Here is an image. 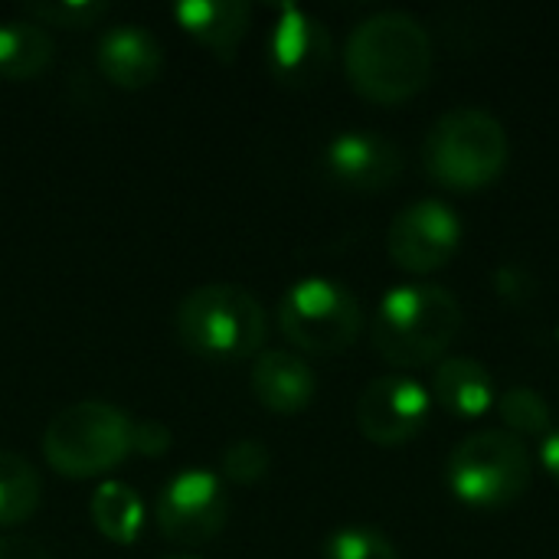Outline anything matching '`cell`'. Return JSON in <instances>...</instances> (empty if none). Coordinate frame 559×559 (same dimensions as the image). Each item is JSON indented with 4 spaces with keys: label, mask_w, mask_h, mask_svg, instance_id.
I'll use <instances>...</instances> for the list:
<instances>
[{
    "label": "cell",
    "mask_w": 559,
    "mask_h": 559,
    "mask_svg": "<svg viewBox=\"0 0 559 559\" xmlns=\"http://www.w3.org/2000/svg\"><path fill=\"white\" fill-rule=\"evenodd\" d=\"M350 85L380 105L413 98L432 75V36L406 10H380L360 20L344 46Z\"/></svg>",
    "instance_id": "1"
},
{
    "label": "cell",
    "mask_w": 559,
    "mask_h": 559,
    "mask_svg": "<svg viewBox=\"0 0 559 559\" xmlns=\"http://www.w3.org/2000/svg\"><path fill=\"white\" fill-rule=\"evenodd\" d=\"M462 328V305L442 285H396L373 314V347L393 367H426L439 360Z\"/></svg>",
    "instance_id": "2"
},
{
    "label": "cell",
    "mask_w": 559,
    "mask_h": 559,
    "mask_svg": "<svg viewBox=\"0 0 559 559\" xmlns=\"http://www.w3.org/2000/svg\"><path fill=\"white\" fill-rule=\"evenodd\" d=\"M511 157L504 124L485 108H452L436 118L423 141V164L429 177L449 190H481L501 177Z\"/></svg>",
    "instance_id": "3"
},
{
    "label": "cell",
    "mask_w": 559,
    "mask_h": 559,
    "mask_svg": "<svg viewBox=\"0 0 559 559\" xmlns=\"http://www.w3.org/2000/svg\"><path fill=\"white\" fill-rule=\"evenodd\" d=\"M177 337L197 357L216 364L246 360L265 341V308L242 285H200L177 305Z\"/></svg>",
    "instance_id": "4"
},
{
    "label": "cell",
    "mask_w": 559,
    "mask_h": 559,
    "mask_svg": "<svg viewBox=\"0 0 559 559\" xmlns=\"http://www.w3.org/2000/svg\"><path fill=\"white\" fill-rule=\"evenodd\" d=\"M131 432L134 419L124 409L105 400H79L49 419L43 455L66 478H92L131 452Z\"/></svg>",
    "instance_id": "5"
},
{
    "label": "cell",
    "mask_w": 559,
    "mask_h": 559,
    "mask_svg": "<svg viewBox=\"0 0 559 559\" xmlns=\"http://www.w3.org/2000/svg\"><path fill=\"white\" fill-rule=\"evenodd\" d=\"M445 478L462 504L508 508L527 491L534 478V459L524 439L514 432L481 429L452 449Z\"/></svg>",
    "instance_id": "6"
},
{
    "label": "cell",
    "mask_w": 559,
    "mask_h": 559,
    "mask_svg": "<svg viewBox=\"0 0 559 559\" xmlns=\"http://www.w3.org/2000/svg\"><path fill=\"white\" fill-rule=\"evenodd\" d=\"M278 324L285 337L308 354L347 350L364 324L360 301L354 292L328 275L298 278L278 301Z\"/></svg>",
    "instance_id": "7"
},
{
    "label": "cell",
    "mask_w": 559,
    "mask_h": 559,
    "mask_svg": "<svg viewBox=\"0 0 559 559\" xmlns=\"http://www.w3.org/2000/svg\"><path fill=\"white\" fill-rule=\"evenodd\" d=\"M229 518V498L219 475L206 468L177 472L157 498V527L167 540L197 547L223 531Z\"/></svg>",
    "instance_id": "8"
},
{
    "label": "cell",
    "mask_w": 559,
    "mask_h": 559,
    "mask_svg": "<svg viewBox=\"0 0 559 559\" xmlns=\"http://www.w3.org/2000/svg\"><path fill=\"white\" fill-rule=\"evenodd\" d=\"M386 246L400 269L416 275L436 272L462 246V216L445 200H416L393 216Z\"/></svg>",
    "instance_id": "9"
},
{
    "label": "cell",
    "mask_w": 559,
    "mask_h": 559,
    "mask_svg": "<svg viewBox=\"0 0 559 559\" xmlns=\"http://www.w3.org/2000/svg\"><path fill=\"white\" fill-rule=\"evenodd\" d=\"M429 409L432 396L419 380L406 373H386L370 380L357 396V426L373 445L393 449L426 429Z\"/></svg>",
    "instance_id": "10"
},
{
    "label": "cell",
    "mask_w": 559,
    "mask_h": 559,
    "mask_svg": "<svg viewBox=\"0 0 559 559\" xmlns=\"http://www.w3.org/2000/svg\"><path fill=\"white\" fill-rule=\"evenodd\" d=\"M269 66L285 85H314L331 66L328 26L314 13L285 3L269 39Z\"/></svg>",
    "instance_id": "11"
},
{
    "label": "cell",
    "mask_w": 559,
    "mask_h": 559,
    "mask_svg": "<svg viewBox=\"0 0 559 559\" xmlns=\"http://www.w3.org/2000/svg\"><path fill=\"white\" fill-rule=\"evenodd\" d=\"M324 170L334 183H341L347 190L373 193V190H386L400 177L403 154L386 134H377L367 128H350L328 141Z\"/></svg>",
    "instance_id": "12"
},
{
    "label": "cell",
    "mask_w": 559,
    "mask_h": 559,
    "mask_svg": "<svg viewBox=\"0 0 559 559\" xmlns=\"http://www.w3.org/2000/svg\"><path fill=\"white\" fill-rule=\"evenodd\" d=\"M98 66L115 85L144 88L164 69V46L141 23H118L98 39Z\"/></svg>",
    "instance_id": "13"
},
{
    "label": "cell",
    "mask_w": 559,
    "mask_h": 559,
    "mask_svg": "<svg viewBox=\"0 0 559 559\" xmlns=\"http://www.w3.org/2000/svg\"><path fill=\"white\" fill-rule=\"evenodd\" d=\"M252 393L272 413H301L318 390L314 370L292 350H265L252 364Z\"/></svg>",
    "instance_id": "14"
},
{
    "label": "cell",
    "mask_w": 559,
    "mask_h": 559,
    "mask_svg": "<svg viewBox=\"0 0 559 559\" xmlns=\"http://www.w3.org/2000/svg\"><path fill=\"white\" fill-rule=\"evenodd\" d=\"M174 16L219 59H233L242 46L252 20V7L246 0H180Z\"/></svg>",
    "instance_id": "15"
},
{
    "label": "cell",
    "mask_w": 559,
    "mask_h": 559,
    "mask_svg": "<svg viewBox=\"0 0 559 559\" xmlns=\"http://www.w3.org/2000/svg\"><path fill=\"white\" fill-rule=\"evenodd\" d=\"M432 400L459 419H478L495 406V380L481 360L449 357L432 370Z\"/></svg>",
    "instance_id": "16"
},
{
    "label": "cell",
    "mask_w": 559,
    "mask_h": 559,
    "mask_svg": "<svg viewBox=\"0 0 559 559\" xmlns=\"http://www.w3.org/2000/svg\"><path fill=\"white\" fill-rule=\"evenodd\" d=\"M52 59V36L36 20H3L0 23V75L33 79Z\"/></svg>",
    "instance_id": "17"
},
{
    "label": "cell",
    "mask_w": 559,
    "mask_h": 559,
    "mask_svg": "<svg viewBox=\"0 0 559 559\" xmlns=\"http://www.w3.org/2000/svg\"><path fill=\"white\" fill-rule=\"evenodd\" d=\"M92 521L115 544H134L144 527V501L124 481H105L92 495Z\"/></svg>",
    "instance_id": "18"
},
{
    "label": "cell",
    "mask_w": 559,
    "mask_h": 559,
    "mask_svg": "<svg viewBox=\"0 0 559 559\" xmlns=\"http://www.w3.org/2000/svg\"><path fill=\"white\" fill-rule=\"evenodd\" d=\"M43 498V481L36 468L16 455L0 449V527L26 521Z\"/></svg>",
    "instance_id": "19"
},
{
    "label": "cell",
    "mask_w": 559,
    "mask_h": 559,
    "mask_svg": "<svg viewBox=\"0 0 559 559\" xmlns=\"http://www.w3.org/2000/svg\"><path fill=\"white\" fill-rule=\"evenodd\" d=\"M498 413H501L508 432H514L518 439L521 436H547L550 423H554L547 400L537 390H531V386L504 390L501 400H498Z\"/></svg>",
    "instance_id": "20"
},
{
    "label": "cell",
    "mask_w": 559,
    "mask_h": 559,
    "mask_svg": "<svg viewBox=\"0 0 559 559\" xmlns=\"http://www.w3.org/2000/svg\"><path fill=\"white\" fill-rule=\"evenodd\" d=\"M321 559H400V550L377 527L350 524V527H337L324 540Z\"/></svg>",
    "instance_id": "21"
},
{
    "label": "cell",
    "mask_w": 559,
    "mask_h": 559,
    "mask_svg": "<svg viewBox=\"0 0 559 559\" xmlns=\"http://www.w3.org/2000/svg\"><path fill=\"white\" fill-rule=\"evenodd\" d=\"M108 10V3L102 0H29L23 3V13L36 23H56V26H88L95 23L102 13Z\"/></svg>",
    "instance_id": "22"
},
{
    "label": "cell",
    "mask_w": 559,
    "mask_h": 559,
    "mask_svg": "<svg viewBox=\"0 0 559 559\" xmlns=\"http://www.w3.org/2000/svg\"><path fill=\"white\" fill-rule=\"evenodd\" d=\"M272 465V455L265 449V442L259 439H239V442H229L226 452H223V475L236 485H255L265 478Z\"/></svg>",
    "instance_id": "23"
},
{
    "label": "cell",
    "mask_w": 559,
    "mask_h": 559,
    "mask_svg": "<svg viewBox=\"0 0 559 559\" xmlns=\"http://www.w3.org/2000/svg\"><path fill=\"white\" fill-rule=\"evenodd\" d=\"M167 445H170V429H167L164 423H154V419L134 423L131 452H141V455H164Z\"/></svg>",
    "instance_id": "24"
},
{
    "label": "cell",
    "mask_w": 559,
    "mask_h": 559,
    "mask_svg": "<svg viewBox=\"0 0 559 559\" xmlns=\"http://www.w3.org/2000/svg\"><path fill=\"white\" fill-rule=\"evenodd\" d=\"M0 559H52V554L33 537H0Z\"/></svg>",
    "instance_id": "25"
},
{
    "label": "cell",
    "mask_w": 559,
    "mask_h": 559,
    "mask_svg": "<svg viewBox=\"0 0 559 559\" xmlns=\"http://www.w3.org/2000/svg\"><path fill=\"white\" fill-rule=\"evenodd\" d=\"M540 465H544V472L554 478L559 485V429L554 432H547L544 436V445H540Z\"/></svg>",
    "instance_id": "26"
},
{
    "label": "cell",
    "mask_w": 559,
    "mask_h": 559,
    "mask_svg": "<svg viewBox=\"0 0 559 559\" xmlns=\"http://www.w3.org/2000/svg\"><path fill=\"white\" fill-rule=\"evenodd\" d=\"M164 559H200V557H190V554H174V557H164Z\"/></svg>",
    "instance_id": "27"
},
{
    "label": "cell",
    "mask_w": 559,
    "mask_h": 559,
    "mask_svg": "<svg viewBox=\"0 0 559 559\" xmlns=\"http://www.w3.org/2000/svg\"><path fill=\"white\" fill-rule=\"evenodd\" d=\"M557 334H559V331H557Z\"/></svg>",
    "instance_id": "28"
}]
</instances>
